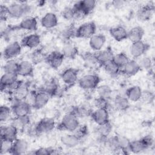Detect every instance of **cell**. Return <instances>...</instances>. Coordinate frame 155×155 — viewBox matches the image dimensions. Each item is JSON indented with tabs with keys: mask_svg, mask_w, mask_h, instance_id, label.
<instances>
[{
	"mask_svg": "<svg viewBox=\"0 0 155 155\" xmlns=\"http://www.w3.org/2000/svg\"><path fill=\"white\" fill-rule=\"evenodd\" d=\"M110 101L98 97L94 101V104L96 108H107L108 109L110 106Z\"/></svg>",
	"mask_w": 155,
	"mask_h": 155,
	"instance_id": "7dc6e473",
	"label": "cell"
},
{
	"mask_svg": "<svg viewBox=\"0 0 155 155\" xmlns=\"http://www.w3.org/2000/svg\"><path fill=\"white\" fill-rule=\"evenodd\" d=\"M8 16L7 6L4 5H1L0 6V18L1 21H5L7 17Z\"/></svg>",
	"mask_w": 155,
	"mask_h": 155,
	"instance_id": "816d5d0a",
	"label": "cell"
},
{
	"mask_svg": "<svg viewBox=\"0 0 155 155\" xmlns=\"http://www.w3.org/2000/svg\"><path fill=\"white\" fill-rule=\"evenodd\" d=\"M61 15L65 20H71L75 18V12L73 7H67L64 8Z\"/></svg>",
	"mask_w": 155,
	"mask_h": 155,
	"instance_id": "ee69618b",
	"label": "cell"
},
{
	"mask_svg": "<svg viewBox=\"0 0 155 155\" xmlns=\"http://www.w3.org/2000/svg\"><path fill=\"white\" fill-rule=\"evenodd\" d=\"M55 127V122L53 118L44 117L41 119L35 126L36 134H41L51 131Z\"/></svg>",
	"mask_w": 155,
	"mask_h": 155,
	"instance_id": "52a82bcc",
	"label": "cell"
},
{
	"mask_svg": "<svg viewBox=\"0 0 155 155\" xmlns=\"http://www.w3.org/2000/svg\"><path fill=\"white\" fill-rule=\"evenodd\" d=\"M17 27L24 30L35 31L38 28V21L35 17L27 16L21 21Z\"/></svg>",
	"mask_w": 155,
	"mask_h": 155,
	"instance_id": "9a60e30c",
	"label": "cell"
},
{
	"mask_svg": "<svg viewBox=\"0 0 155 155\" xmlns=\"http://www.w3.org/2000/svg\"><path fill=\"white\" fill-rule=\"evenodd\" d=\"M64 58L73 59L78 54L79 51L78 47L70 41H66L62 47L61 51Z\"/></svg>",
	"mask_w": 155,
	"mask_h": 155,
	"instance_id": "7402d4cb",
	"label": "cell"
},
{
	"mask_svg": "<svg viewBox=\"0 0 155 155\" xmlns=\"http://www.w3.org/2000/svg\"><path fill=\"white\" fill-rule=\"evenodd\" d=\"M64 58L61 51H53L47 55L45 61L52 68L58 69L62 65Z\"/></svg>",
	"mask_w": 155,
	"mask_h": 155,
	"instance_id": "7c38bea8",
	"label": "cell"
},
{
	"mask_svg": "<svg viewBox=\"0 0 155 155\" xmlns=\"http://www.w3.org/2000/svg\"><path fill=\"white\" fill-rule=\"evenodd\" d=\"M28 143L24 139H16L12 144V150L10 151L11 154L21 155L27 153L28 150Z\"/></svg>",
	"mask_w": 155,
	"mask_h": 155,
	"instance_id": "5bb4252c",
	"label": "cell"
},
{
	"mask_svg": "<svg viewBox=\"0 0 155 155\" xmlns=\"http://www.w3.org/2000/svg\"><path fill=\"white\" fill-rule=\"evenodd\" d=\"M138 61H137L140 70H149L151 68L153 65V62L151 59L148 56H141L138 58Z\"/></svg>",
	"mask_w": 155,
	"mask_h": 155,
	"instance_id": "60d3db41",
	"label": "cell"
},
{
	"mask_svg": "<svg viewBox=\"0 0 155 155\" xmlns=\"http://www.w3.org/2000/svg\"><path fill=\"white\" fill-rule=\"evenodd\" d=\"M12 108L7 105H1L0 107V121L1 122H6L11 115Z\"/></svg>",
	"mask_w": 155,
	"mask_h": 155,
	"instance_id": "b9f144b4",
	"label": "cell"
},
{
	"mask_svg": "<svg viewBox=\"0 0 155 155\" xmlns=\"http://www.w3.org/2000/svg\"><path fill=\"white\" fill-rule=\"evenodd\" d=\"M22 45L21 42L13 41L8 44L3 50V56L7 59H13L19 56L22 51Z\"/></svg>",
	"mask_w": 155,
	"mask_h": 155,
	"instance_id": "ba28073f",
	"label": "cell"
},
{
	"mask_svg": "<svg viewBox=\"0 0 155 155\" xmlns=\"http://www.w3.org/2000/svg\"><path fill=\"white\" fill-rule=\"evenodd\" d=\"M46 57L47 55H45L44 53H43V51L41 50L37 49L33 52L31 55V59L33 62L39 63L44 59L45 60Z\"/></svg>",
	"mask_w": 155,
	"mask_h": 155,
	"instance_id": "bcb514c9",
	"label": "cell"
},
{
	"mask_svg": "<svg viewBox=\"0 0 155 155\" xmlns=\"http://www.w3.org/2000/svg\"><path fill=\"white\" fill-rule=\"evenodd\" d=\"M13 99L15 101H25L30 94L28 85L22 82L19 88L13 93Z\"/></svg>",
	"mask_w": 155,
	"mask_h": 155,
	"instance_id": "f546056e",
	"label": "cell"
},
{
	"mask_svg": "<svg viewBox=\"0 0 155 155\" xmlns=\"http://www.w3.org/2000/svg\"><path fill=\"white\" fill-rule=\"evenodd\" d=\"M57 150L49 147V148H45V147H42L39 148L37 150H35L32 153L36 155H51L53 154H57L56 152Z\"/></svg>",
	"mask_w": 155,
	"mask_h": 155,
	"instance_id": "7bdbcfd3",
	"label": "cell"
},
{
	"mask_svg": "<svg viewBox=\"0 0 155 155\" xmlns=\"http://www.w3.org/2000/svg\"><path fill=\"white\" fill-rule=\"evenodd\" d=\"M81 139L79 137L74 133L65 134L61 138V142L62 145L65 147L70 148H72L78 146L80 142Z\"/></svg>",
	"mask_w": 155,
	"mask_h": 155,
	"instance_id": "484cf974",
	"label": "cell"
},
{
	"mask_svg": "<svg viewBox=\"0 0 155 155\" xmlns=\"http://www.w3.org/2000/svg\"><path fill=\"white\" fill-rule=\"evenodd\" d=\"M129 60L130 59L128 56L124 53L122 52L114 54L112 61L121 69L126 65Z\"/></svg>",
	"mask_w": 155,
	"mask_h": 155,
	"instance_id": "74e56055",
	"label": "cell"
},
{
	"mask_svg": "<svg viewBox=\"0 0 155 155\" xmlns=\"http://www.w3.org/2000/svg\"><path fill=\"white\" fill-rule=\"evenodd\" d=\"M96 25L94 22H85L76 28V38L89 39L96 33Z\"/></svg>",
	"mask_w": 155,
	"mask_h": 155,
	"instance_id": "5b68a950",
	"label": "cell"
},
{
	"mask_svg": "<svg viewBox=\"0 0 155 155\" xmlns=\"http://www.w3.org/2000/svg\"><path fill=\"white\" fill-rule=\"evenodd\" d=\"M141 99L145 103H151L154 100V94L150 91H142Z\"/></svg>",
	"mask_w": 155,
	"mask_h": 155,
	"instance_id": "681fc988",
	"label": "cell"
},
{
	"mask_svg": "<svg viewBox=\"0 0 155 155\" xmlns=\"http://www.w3.org/2000/svg\"><path fill=\"white\" fill-rule=\"evenodd\" d=\"M8 15L13 18L26 17L31 11V7L25 2H14L7 6Z\"/></svg>",
	"mask_w": 155,
	"mask_h": 155,
	"instance_id": "6da1fadb",
	"label": "cell"
},
{
	"mask_svg": "<svg viewBox=\"0 0 155 155\" xmlns=\"http://www.w3.org/2000/svg\"><path fill=\"white\" fill-rule=\"evenodd\" d=\"M33 63L29 61L24 60L19 62L18 70V76L22 77H30L33 74Z\"/></svg>",
	"mask_w": 155,
	"mask_h": 155,
	"instance_id": "ffe728a7",
	"label": "cell"
},
{
	"mask_svg": "<svg viewBox=\"0 0 155 155\" xmlns=\"http://www.w3.org/2000/svg\"><path fill=\"white\" fill-rule=\"evenodd\" d=\"M90 116L97 125L110 121L109 112L107 108H96L94 111H92Z\"/></svg>",
	"mask_w": 155,
	"mask_h": 155,
	"instance_id": "4fadbf2b",
	"label": "cell"
},
{
	"mask_svg": "<svg viewBox=\"0 0 155 155\" xmlns=\"http://www.w3.org/2000/svg\"><path fill=\"white\" fill-rule=\"evenodd\" d=\"M18 67L19 62L14 59H9L7 60L4 64L2 68L4 70V73L18 74Z\"/></svg>",
	"mask_w": 155,
	"mask_h": 155,
	"instance_id": "8d00e7d4",
	"label": "cell"
},
{
	"mask_svg": "<svg viewBox=\"0 0 155 155\" xmlns=\"http://www.w3.org/2000/svg\"><path fill=\"white\" fill-rule=\"evenodd\" d=\"M144 30L140 26H135L128 31L127 39L131 42L142 41L144 36Z\"/></svg>",
	"mask_w": 155,
	"mask_h": 155,
	"instance_id": "83f0119b",
	"label": "cell"
},
{
	"mask_svg": "<svg viewBox=\"0 0 155 155\" xmlns=\"http://www.w3.org/2000/svg\"><path fill=\"white\" fill-rule=\"evenodd\" d=\"M113 106L117 111H125L130 106V101L125 95L118 94L113 100Z\"/></svg>",
	"mask_w": 155,
	"mask_h": 155,
	"instance_id": "cb8c5ba5",
	"label": "cell"
},
{
	"mask_svg": "<svg viewBox=\"0 0 155 155\" xmlns=\"http://www.w3.org/2000/svg\"><path fill=\"white\" fill-rule=\"evenodd\" d=\"M41 90L48 93L51 97L55 96L59 91V84L54 79L46 82Z\"/></svg>",
	"mask_w": 155,
	"mask_h": 155,
	"instance_id": "d6a6232c",
	"label": "cell"
},
{
	"mask_svg": "<svg viewBox=\"0 0 155 155\" xmlns=\"http://www.w3.org/2000/svg\"><path fill=\"white\" fill-rule=\"evenodd\" d=\"M80 125L78 117L73 113H67L62 118L58 125V128L73 133Z\"/></svg>",
	"mask_w": 155,
	"mask_h": 155,
	"instance_id": "7a4b0ae2",
	"label": "cell"
},
{
	"mask_svg": "<svg viewBox=\"0 0 155 155\" xmlns=\"http://www.w3.org/2000/svg\"><path fill=\"white\" fill-rule=\"evenodd\" d=\"M102 67H103L106 73L111 76H117L121 72V69L113 61L106 63Z\"/></svg>",
	"mask_w": 155,
	"mask_h": 155,
	"instance_id": "836d02e7",
	"label": "cell"
},
{
	"mask_svg": "<svg viewBox=\"0 0 155 155\" xmlns=\"http://www.w3.org/2000/svg\"><path fill=\"white\" fill-rule=\"evenodd\" d=\"M149 44L142 40L132 42L130 47V53L133 58L138 59L144 55L149 49Z\"/></svg>",
	"mask_w": 155,
	"mask_h": 155,
	"instance_id": "9c48e42d",
	"label": "cell"
},
{
	"mask_svg": "<svg viewBox=\"0 0 155 155\" xmlns=\"http://www.w3.org/2000/svg\"><path fill=\"white\" fill-rule=\"evenodd\" d=\"M125 1H120V0H119V1H113L111 2V5L113 7H114L115 8H122L124 5H125Z\"/></svg>",
	"mask_w": 155,
	"mask_h": 155,
	"instance_id": "f5cc1de1",
	"label": "cell"
},
{
	"mask_svg": "<svg viewBox=\"0 0 155 155\" xmlns=\"http://www.w3.org/2000/svg\"><path fill=\"white\" fill-rule=\"evenodd\" d=\"M50 96L42 90L31 94V107L35 109L39 110L44 107L50 98Z\"/></svg>",
	"mask_w": 155,
	"mask_h": 155,
	"instance_id": "8992f818",
	"label": "cell"
},
{
	"mask_svg": "<svg viewBox=\"0 0 155 155\" xmlns=\"http://www.w3.org/2000/svg\"><path fill=\"white\" fill-rule=\"evenodd\" d=\"M95 53L97 61L101 67L106 63L111 61L114 55L113 50L110 47L105 49H102L98 51H96V53Z\"/></svg>",
	"mask_w": 155,
	"mask_h": 155,
	"instance_id": "44dd1931",
	"label": "cell"
},
{
	"mask_svg": "<svg viewBox=\"0 0 155 155\" xmlns=\"http://www.w3.org/2000/svg\"><path fill=\"white\" fill-rule=\"evenodd\" d=\"M18 133V129L12 124L8 125H2L1 127V139L13 142L17 139Z\"/></svg>",
	"mask_w": 155,
	"mask_h": 155,
	"instance_id": "30bf717a",
	"label": "cell"
},
{
	"mask_svg": "<svg viewBox=\"0 0 155 155\" xmlns=\"http://www.w3.org/2000/svg\"><path fill=\"white\" fill-rule=\"evenodd\" d=\"M31 105L26 101H15L12 105V111L15 117L29 116Z\"/></svg>",
	"mask_w": 155,
	"mask_h": 155,
	"instance_id": "277c9868",
	"label": "cell"
},
{
	"mask_svg": "<svg viewBox=\"0 0 155 155\" xmlns=\"http://www.w3.org/2000/svg\"><path fill=\"white\" fill-rule=\"evenodd\" d=\"M129 151L133 153H140L147 150V147L143 143L142 140L140 139L130 141L128 145Z\"/></svg>",
	"mask_w": 155,
	"mask_h": 155,
	"instance_id": "1f68e13d",
	"label": "cell"
},
{
	"mask_svg": "<svg viewBox=\"0 0 155 155\" xmlns=\"http://www.w3.org/2000/svg\"><path fill=\"white\" fill-rule=\"evenodd\" d=\"M41 43V37L36 33H33L25 36L21 40L22 47L28 48H36Z\"/></svg>",
	"mask_w": 155,
	"mask_h": 155,
	"instance_id": "e0dca14e",
	"label": "cell"
},
{
	"mask_svg": "<svg viewBox=\"0 0 155 155\" xmlns=\"http://www.w3.org/2000/svg\"><path fill=\"white\" fill-rule=\"evenodd\" d=\"M154 10V5L151 3H148L140 7L137 12V17L139 20L147 21L151 19Z\"/></svg>",
	"mask_w": 155,
	"mask_h": 155,
	"instance_id": "2e32d148",
	"label": "cell"
},
{
	"mask_svg": "<svg viewBox=\"0 0 155 155\" xmlns=\"http://www.w3.org/2000/svg\"><path fill=\"white\" fill-rule=\"evenodd\" d=\"M109 33L111 36L116 41H122L127 39L128 31L121 25L110 28Z\"/></svg>",
	"mask_w": 155,
	"mask_h": 155,
	"instance_id": "d4e9b609",
	"label": "cell"
},
{
	"mask_svg": "<svg viewBox=\"0 0 155 155\" xmlns=\"http://www.w3.org/2000/svg\"><path fill=\"white\" fill-rule=\"evenodd\" d=\"M82 58L84 64L88 68L93 69L101 66L97 61L95 53L86 52L83 54Z\"/></svg>",
	"mask_w": 155,
	"mask_h": 155,
	"instance_id": "4dcf8cb0",
	"label": "cell"
},
{
	"mask_svg": "<svg viewBox=\"0 0 155 155\" xmlns=\"http://www.w3.org/2000/svg\"><path fill=\"white\" fill-rule=\"evenodd\" d=\"M98 97L110 101L112 95V90L108 85L103 84L98 85L96 88Z\"/></svg>",
	"mask_w": 155,
	"mask_h": 155,
	"instance_id": "e575fe53",
	"label": "cell"
},
{
	"mask_svg": "<svg viewBox=\"0 0 155 155\" xmlns=\"http://www.w3.org/2000/svg\"><path fill=\"white\" fill-rule=\"evenodd\" d=\"M58 23V19L53 12L46 13L41 19V25L45 28H52L55 27Z\"/></svg>",
	"mask_w": 155,
	"mask_h": 155,
	"instance_id": "603a6c76",
	"label": "cell"
},
{
	"mask_svg": "<svg viewBox=\"0 0 155 155\" xmlns=\"http://www.w3.org/2000/svg\"><path fill=\"white\" fill-rule=\"evenodd\" d=\"M88 128L86 125H79L76 130L73 132L75 133L81 140L82 138L85 137L88 134Z\"/></svg>",
	"mask_w": 155,
	"mask_h": 155,
	"instance_id": "c3c4849f",
	"label": "cell"
},
{
	"mask_svg": "<svg viewBox=\"0 0 155 155\" xmlns=\"http://www.w3.org/2000/svg\"><path fill=\"white\" fill-rule=\"evenodd\" d=\"M13 142H11L10 141L1 139V150H0V154H4L6 153H10L12 147Z\"/></svg>",
	"mask_w": 155,
	"mask_h": 155,
	"instance_id": "f6af8a7d",
	"label": "cell"
},
{
	"mask_svg": "<svg viewBox=\"0 0 155 155\" xmlns=\"http://www.w3.org/2000/svg\"><path fill=\"white\" fill-rule=\"evenodd\" d=\"M106 42L105 36L101 33H95L89 38V45L90 48L96 51L102 49Z\"/></svg>",
	"mask_w": 155,
	"mask_h": 155,
	"instance_id": "ac0fdd59",
	"label": "cell"
},
{
	"mask_svg": "<svg viewBox=\"0 0 155 155\" xmlns=\"http://www.w3.org/2000/svg\"><path fill=\"white\" fill-rule=\"evenodd\" d=\"M76 28L73 24L66 27L62 33V38L65 39V41H70L71 38L76 37Z\"/></svg>",
	"mask_w": 155,
	"mask_h": 155,
	"instance_id": "ab89813d",
	"label": "cell"
},
{
	"mask_svg": "<svg viewBox=\"0 0 155 155\" xmlns=\"http://www.w3.org/2000/svg\"><path fill=\"white\" fill-rule=\"evenodd\" d=\"M140 70V68L137 62L134 59L129 60L126 65L121 68V72L124 75L127 77H131L136 75Z\"/></svg>",
	"mask_w": 155,
	"mask_h": 155,
	"instance_id": "d6986e66",
	"label": "cell"
},
{
	"mask_svg": "<svg viewBox=\"0 0 155 155\" xmlns=\"http://www.w3.org/2000/svg\"><path fill=\"white\" fill-rule=\"evenodd\" d=\"M97 126V133L98 136L105 137H108L112 131L113 127L110 121Z\"/></svg>",
	"mask_w": 155,
	"mask_h": 155,
	"instance_id": "d590c367",
	"label": "cell"
},
{
	"mask_svg": "<svg viewBox=\"0 0 155 155\" xmlns=\"http://www.w3.org/2000/svg\"><path fill=\"white\" fill-rule=\"evenodd\" d=\"M147 147V149L151 148L154 144V139L151 134H147L140 139Z\"/></svg>",
	"mask_w": 155,
	"mask_h": 155,
	"instance_id": "f907efd6",
	"label": "cell"
},
{
	"mask_svg": "<svg viewBox=\"0 0 155 155\" xmlns=\"http://www.w3.org/2000/svg\"><path fill=\"white\" fill-rule=\"evenodd\" d=\"M29 123H30L29 116L15 117V118L13 119L12 122V124L15 125L19 130L24 129L25 127L28 126Z\"/></svg>",
	"mask_w": 155,
	"mask_h": 155,
	"instance_id": "f35d334b",
	"label": "cell"
},
{
	"mask_svg": "<svg viewBox=\"0 0 155 155\" xmlns=\"http://www.w3.org/2000/svg\"><path fill=\"white\" fill-rule=\"evenodd\" d=\"M142 90L138 85H133L128 88L125 91V96L129 101L137 102L140 100Z\"/></svg>",
	"mask_w": 155,
	"mask_h": 155,
	"instance_id": "4316f807",
	"label": "cell"
},
{
	"mask_svg": "<svg viewBox=\"0 0 155 155\" xmlns=\"http://www.w3.org/2000/svg\"><path fill=\"white\" fill-rule=\"evenodd\" d=\"M101 79L94 73L87 74L82 76L78 81L79 86L84 90H92L96 89L99 85Z\"/></svg>",
	"mask_w": 155,
	"mask_h": 155,
	"instance_id": "3957f363",
	"label": "cell"
},
{
	"mask_svg": "<svg viewBox=\"0 0 155 155\" xmlns=\"http://www.w3.org/2000/svg\"><path fill=\"white\" fill-rule=\"evenodd\" d=\"M61 78L65 85L72 86L78 81V70L74 68H67L61 73Z\"/></svg>",
	"mask_w": 155,
	"mask_h": 155,
	"instance_id": "8fae6325",
	"label": "cell"
},
{
	"mask_svg": "<svg viewBox=\"0 0 155 155\" xmlns=\"http://www.w3.org/2000/svg\"><path fill=\"white\" fill-rule=\"evenodd\" d=\"M18 77V74L4 73L1 78L0 81V88L2 92L6 90V88L13 82L16 81Z\"/></svg>",
	"mask_w": 155,
	"mask_h": 155,
	"instance_id": "f1b7e54d",
	"label": "cell"
}]
</instances>
